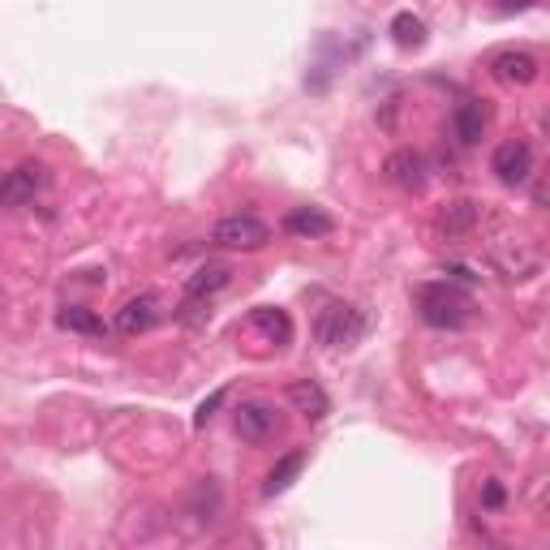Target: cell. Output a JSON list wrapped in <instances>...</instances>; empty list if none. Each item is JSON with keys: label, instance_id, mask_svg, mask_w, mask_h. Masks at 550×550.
Returning a JSON list of instances; mask_svg holds the SVG:
<instances>
[{"label": "cell", "instance_id": "10", "mask_svg": "<svg viewBox=\"0 0 550 550\" xmlns=\"http://www.w3.org/2000/svg\"><path fill=\"white\" fill-rule=\"evenodd\" d=\"M490 74L503 86H533L542 74V65H538V56H529V52H499L495 61H490Z\"/></svg>", "mask_w": 550, "mask_h": 550}, {"label": "cell", "instance_id": "6", "mask_svg": "<svg viewBox=\"0 0 550 550\" xmlns=\"http://www.w3.org/2000/svg\"><path fill=\"white\" fill-rule=\"evenodd\" d=\"M383 177L392 181L396 190H404V194H422V190H426V181H430V164H426V155H422V151L404 147V151H392V155H387Z\"/></svg>", "mask_w": 550, "mask_h": 550}, {"label": "cell", "instance_id": "12", "mask_svg": "<svg viewBox=\"0 0 550 550\" xmlns=\"http://www.w3.org/2000/svg\"><path fill=\"white\" fill-rule=\"evenodd\" d=\"M288 404L301 413V417H310V422H323V417L331 413V396L318 387L314 379H297V383H288Z\"/></svg>", "mask_w": 550, "mask_h": 550}, {"label": "cell", "instance_id": "9", "mask_svg": "<svg viewBox=\"0 0 550 550\" xmlns=\"http://www.w3.org/2000/svg\"><path fill=\"white\" fill-rule=\"evenodd\" d=\"M490 104L486 99H465V104H456V112H452V129H456V142L460 147H477L482 142V134L490 129Z\"/></svg>", "mask_w": 550, "mask_h": 550}, {"label": "cell", "instance_id": "2", "mask_svg": "<svg viewBox=\"0 0 550 550\" xmlns=\"http://www.w3.org/2000/svg\"><path fill=\"white\" fill-rule=\"evenodd\" d=\"M366 336H370V314L353 306V301H331L314 323V340L323 349H357Z\"/></svg>", "mask_w": 550, "mask_h": 550}, {"label": "cell", "instance_id": "4", "mask_svg": "<svg viewBox=\"0 0 550 550\" xmlns=\"http://www.w3.org/2000/svg\"><path fill=\"white\" fill-rule=\"evenodd\" d=\"M52 172L48 164H39V159H26L13 172L0 177V207H26V202H35V194L48 190Z\"/></svg>", "mask_w": 550, "mask_h": 550}, {"label": "cell", "instance_id": "18", "mask_svg": "<svg viewBox=\"0 0 550 550\" xmlns=\"http://www.w3.org/2000/svg\"><path fill=\"white\" fill-rule=\"evenodd\" d=\"M56 327L61 331H78V336H104V318H99L95 310H86V306H61L56 310Z\"/></svg>", "mask_w": 550, "mask_h": 550}, {"label": "cell", "instance_id": "3", "mask_svg": "<svg viewBox=\"0 0 550 550\" xmlns=\"http://www.w3.org/2000/svg\"><path fill=\"white\" fill-rule=\"evenodd\" d=\"M267 241H271V224H263L258 215H224L211 228L215 250H263Z\"/></svg>", "mask_w": 550, "mask_h": 550}, {"label": "cell", "instance_id": "7", "mask_svg": "<svg viewBox=\"0 0 550 550\" xmlns=\"http://www.w3.org/2000/svg\"><path fill=\"white\" fill-rule=\"evenodd\" d=\"M237 434L245 443H267L275 439V430H280V413H275V404L267 400H241V409H237Z\"/></svg>", "mask_w": 550, "mask_h": 550}, {"label": "cell", "instance_id": "14", "mask_svg": "<svg viewBox=\"0 0 550 550\" xmlns=\"http://www.w3.org/2000/svg\"><path fill=\"white\" fill-rule=\"evenodd\" d=\"M306 460H310V452H306V447H293V452H288V456H280V460H275V469L267 473V486H263V495H267V499L284 495V490H288V486H293L297 477H301V469H306Z\"/></svg>", "mask_w": 550, "mask_h": 550}, {"label": "cell", "instance_id": "16", "mask_svg": "<svg viewBox=\"0 0 550 550\" xmlns=\"http://www.w3.org/2000/svg\"><path fill=\"white\" fill-rule=\"evenodd\" d=\"M250 323L263 331L271 344H293V318H288V310H280V306H258L250 314Z\"/></svg>", "mask_w": 550, "mask_h": 550}, {"label": "cell", "instance_id": "15", "mask_svg": "<svg viewBox=\"0 0 550 550\" xmlns=\"http://www.w3.org/2000/svg\"><path fill=\"white\" fill-rule=\"evenodd\" d=\"M228 280H233V271L224 263H207L202 271L190 275V284H185V301H211L215 293H224Z\"/></svg>", "mask_w": 550, "mask_h": 550}, {"label": "cell", "instance_id": "21", "mask_svg": "<svg viewBox=\"0 0 550 550\" xmlns=\"http://www.w3.org/2000/svg\"><path fill=\"white\" fill-rule=\"evenodd\" d=\"M503 499H508L503 482H495V477H490V482H482V508H486V512H499V508H503Z\"/></svg>", "mask_w": 550, "mask_h": 550}, {"label": "cell", "instance_id": "11", "mask_svg": "<svg viewBox=\"0 0 550 550\" xmlns=\"http://www.w3.org/2000/svg\"><path fill=\"white\" fill-rule=\"evenodd\" d=\"M284 233H293L301 241H323V237L336 233V220H331L323 207H297V211L284 215Z\"/></svg>", "mask_w": 550, "mask_h": 550}, {"label": "cell", "instance_id": "8", "mask_svg": "<svg viewBox=\"0 0 550 550\" xmlns=\"http://www.w3.org/2000/svg\"><path fill=\"white\" fill-rule=\"evenodd\" d=\"M159 318H164L159 297L155 293H138V297H129L125 306L117 310V331H121V336H142V331H151Z\"/></svg>", "mask_w": 550, "mask_h": 550}, {"label": "cell", "instance_id": "13", "mask_svg": "<svg viewBox=\"0 0 550 550\" xmlns=\"http://www.w3.org/2000/svg\"><path fill=\"white\" fill-rule=\"evenodd\" d=\"M477 220H482V207H477L473 198H456V202H447V211L439 215V228H443V237L460 241V237L473 233Z\"/></svg>", "mask_w": 550, "mask_h": 550}, {"label": "cell", "instance_id": "1", "mask_svg": "<svg viewBox=\"0 0 550 550\" xmlns=\"http://www.w3.org/2000/svg\"><path fill=\"white\" fill-rule=\"evenodd\" d=\"M417 314L422 323L434 331H465L477 323V301L469 288H460L452 280H430V284H417Z\"/></svg>", "mask_w": 550, "mask_h": 550}, {"label": "cell", "instance_id": "23", "mask_svg": "<svg viewBox=\"0 0 550 550\" xmlns=\"http://www.w3.org/2000/svg\"><path fill=\"white\" fill-rule=\"evenodd\" d=\"M533 0H503V9H529Z\"/></svg>", "mask_w": 550, "mask_h": 550}, {"label": "cell", "instance_id": "17", "mask_svg": "<svg viewBox=\"0 0 550 550\" xmlns=\"http://www.w3.org/2000/svg\"><path fill=\"white\" fill-rule=\"evenodd\" d=\"M387 35H392L396 39V48H404V52H417V48H426V22L422 18H417V13H409V9H404V13H396V18H392V26H387Z\"/></svg>", "mask_w": 550, "mask_h": 550}, {"label": "cell", "instance_id": "20", "mask_svg": "<svg viewBox=\"0 0 550 550\" xmlns=\"http://www.w3.org/2000/svg\"><path fill=\"white\" fill-rule=\"evenodd\" d=\"M224 400H228V392H224V387H215V392H211L207 400L198 404V413H194V426H198V430H207V422H211V417L224 409Z\"/></svg>", "mask_w": 550, "mask_h": 550}, {"label": "cell", "instance_id": "22", "mask_svg": "<svg viewBox=\"0 0 550 550\" xmlns=\"http://www.w3.org/2000/svg\"><path fill=\"white\" fill-rule=\"evenodd\" d=\"M443 275H456V280H465V284H477V275H473L469 267H460V263H452V267H443Z\"/></svg>", "mask_w": 550, "mask_h": 550}, {"label": "cell", "instance_id": "5", "mask_svg": "<svg viewBox=\"0 0 550 550\" xmlns=\"http://www.w3.org/2000/svg\"><path fill=\"white\" fill-rule=\"evenodd\" d=\"M490 172L503 181V185H525L533 177V147L525 138H508V142H499L495 155H490Z\"/></svg>", "mask_w": 550, "mask_h": 550}, {"label": "cell", "instance_id": "19", "mask_svg": "<svg viewBox=\"0 0 550 550\" xmlns=\"http://www.w3.org/2000/svg\"><path fill=\"white\" fill-rule=\"evenodd\" d=\"M490 263L503 271V280H529L538 271V258L533 254H508V250H490Z\"/></svg>", "mask_w": 550, "mask_h": 550}]
</instances>
